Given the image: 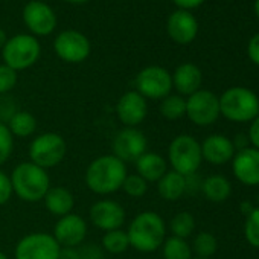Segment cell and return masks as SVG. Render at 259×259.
Returning <instances> with one entry per match:
<instances>
[{
  "instance_id": "1",
  "label": "cell",
  "mask_w": 259,
  "mask_h": 259,
  "mask_svg": "<svg viewBox=\"0 0 259 259\" xmlns=\"http://www.w3.org/2000/svg\"><path fill=\"white\" fill-rule=\"evenodd\" d=\"M126 165L113 154H104L90 162L85 169V185L98 195H110L122 188L126 177Z\"/></svg>"
},
{
  "instance_id": "2",
  "label": "cell",
  "mask_w": 259,
  "mask_h": 259,
  "mask_svg": "<svg viewBox=\"0 0 259 259\" xmlns=\"http://www.w3.org/2000/svg\"><path fill=\"white\" fill-rule=\"evenodd\" d=\"M126 235L132 248L141 253H153L159 250L165 241L166 224L156 212H141L130 223Z\"/></svg>"
},
{
  "instance_id": "3",
  "label": "cell",
  "mask_w": 259,
  "mask_h": 259,
  "mask_svg": "<svg viewBox=\"0 0 259 259\" xmlns=\"http://www.w3.org/2000/svg\"><path fill=\"white\" fill-rule=\"evenodd\" d=\"M10 177L14 194L26 203L41 201L51 188L48 171L32 162L19 163Z\"/></svg>"
},
{
  "instance_id": "4",
  "label": "cell",
  "mask_w": 259,
  "mask_h": 259,
  "mask_svg": "<svg viewBox=\"0 0 259 259\" xmlns=\"http://www.w3.org/2000/svg\"><path fill=\"white\" fill-rule=\"evenodd\" d=\"M220 101V114L233 122H248L259 116V98L245 87L226 90Z\"/></svg>"
},
{
  "instance_id": "5",
  "label": "cell",
  "mask_w": 259,
  "mask_h": 259,
  "mask_svg": "<svg viewBox=\"0 0 259 259\" xmlns=\"http://www.w3.org/2000/svg\"><path fill=\"white\" fill-rule=\"evenodd\" d=\"M168 160L172 171L182 176H192L201 165V145L189 135H180L172 139L168 148Z\"/></svg>"
},
{
  "instance_id": "6",
  "label": "cell",
  "mask_w": 259,
  "mask_h": 259,
  "mask_svg": "<svg viewBox=\"0 0 259 259\" xmlns=\"http://www.w3.org/2000/svg\"><path fill=\"white\" fill-rule=\"evenodd\" d=\"M40 54L41 48L38 40L29 34H19L13 38H8L2 49L5 64L16 72L32 67L38 61Z\"/></svg>"
},
{
  "instance_id": "7",
  "label": "cell",
  "mask_w": 259,
  "mask_h": 259,
  "mask_svg": "<svg viewBox=\"0 0 259 259\" xmlns=\"http://www.w3.org/2000/svg\"><path fill=\"white\" fill-rule=\"evenodd\" d=\"M67 153V144L61 135L48 132L34 138L29 145V162L43 169L60 165Z\"/></svg>"
},
{
  "instance_id": "8",
  "label": "cell",
  "mask_w": 259,
  "mask_h": 259,
  "mask_svg": "<svg viewBox=\"0 0 259 259\" xmlns=\"http://www.w3.org/2000/svg\"><path fill=\"white\" fill-rule=\"evenodd\" d=\"M61 247L48 232H32L23 236L14 250L16 259H61Z\"/></svg>"
},
{
  "instance_id": "9",
  "label": "cell",
  "mask_w": 259,
  "mask_h": 259,
  "mask_svg": "<svg viewBox=\"0 0 259 259\" xmlns=\"http://www.w3.org/2000/svg\"><path fill=\"white\" fill-rule=\"evenodd\" d=\"M147 147L148 141L138 126H123L116 133L111 142L113 156L125 165L135 163L144 153H147Z\"/></svg>"
},
{
  "instance_id": "10",
  "label": "cell",
  "mask_w": 259,
  "mask_h": 259,
  "mask_svg": "<svg viewBox=\"0 0 259 259\" xmlns=\"http://www.w3.org/2000/svg\"><path fill=\"white\" fill-rule=\"evenodd\" d=\"M135 85L145 99H163L171 95L172 76L165 67L148 66L138 73Z\"/></svg>"
},
{
  "instance_id": "11",
  "label": "cell",
  "mask_w": 259,
  "mask_h": 259,
  "mask_svg": "<svg viewBox=\"0 0 259 259\" xmlns=\"http://www.w3.org/2000/svg\"><path fill=\"white\" fill-rule=\"evenodd\" d=\"M54 49L58 58H61L66 63H82L89 58L92 46L89 38L75 29L63 31L57 35L54 41Z\"/></svg>"
},
{
  "instance_id": "12",
  "label": "cell",
  "mask_w": 259,
  "mask_h": 259,
  "mask_svg": "<svg viewBox=\"0 0 259 259\" xmlns=\"http://www.w3.org/2000/svg\"><path fill=\"white\" fill-rule=\"evenodd\" d=\"M186 116L198 126L213 123L220 116V101L209 90H198L186 99Z\"/></svg>"
},
{
  "instance_id": "13",
  "label": "cell",
  "mask_w": 259,
  "mask_h": 259,
  "mask_svg": "<svg viewBox=\"0 0 259 259\" xmlns=\"http://www.w3.org/2000/svg\"><path fill=\"white\" fill-rule=\"evenodd\" d=\"M23 22L26 28L38 37H46L57 28V16L54 10L40 0H31L23 8Z\"/></svg>"
},
{
  "instance_id": "14",
  "label": "cell",
  "mask_w": 259,
  "mask_h": 259,
  "mask_svg": "<svg viewBox=\"0 0 259 259\" xmlns=\"http://www.w3.org/2000/svg\"><path fill=\"white\" fill-rule=\"evenodd\" d=\"M87 236V221L78 213L61 217L54 227V238L61 248H76Z\"/></svg>"
},
{
  "instance_id": "15",
  "label": "cell",
  "mask_w": 259,
  "mask_h": 259,
  "mask_svg": "<svg viewBox=\"0 0 259 259\" xmlns=\"http://www.w3.org/2000/svg\"><path fill=\"white\" fill-rule=\"evenodd\" d=\"M125 210L120 203L110 200V198H102L93 203L89 212V218L92 224L104 232L122 229L125 223Z\"/></svg>"
},
{
  "instance_id": "16",
  "label": "cell",
  "mask_w": 259,
  "mask_h": 259,
  "mask_svg": "<svg viewBox=\"0 0 259 259\" xmlns=\"http://www.w3.org/2000/svg\"><path fill=\"white\" fill-rule=\"evenodd\" d=\"M148 114L147 99L136 90L123 93L116 104V116L123 126H138Z\"/></svg>"
},
{
  "instance_id": "17",
  "label": "cell",
  "mask_w": 259,
  "mask_h": 259,
  "mask_svg": "<svg viewBox=\"0 0 259 259\" xmlns=\"http://www.w3.org/2000/svg\"><path fill=\"white\" fill-rule=\"evenodd\" d=\"M232 169L235 177L247 186L259 185V150L245 148L233 156Z\"/></svg>"
},
{
  "instance_id": "18",
  "label": "cell",
  "mask_w": 259,
  "mask_h": 259,
  "mask_svg": "<svg viewBox=\"0 0 259 259\" xmlns=\"http://www.w3.org/2000/svg\"><path fill=\"white\" fill-rule=\"evenodd\" d=\"M168 35L179 45H188L194 41L198 32V23L195 17L185 10H177L168 19Z\"/></svg>"
},
{
  "instance_id": "19",
  "label": "cell",
  "mask_w": 259,
  "mask_h": 259,
  "mask_svg": "<svg viewBox=\"0 0 259 259\" xmlns=\"http://www.w3.org/2000/svg\"><path fill=\"white\" fill-rule=\"evenodd\" d=\"M235 148L230 139L223 135H212L201 145V156L212 165H224L233 159Z\"/></svg>"
},
{
  "instance_id": "20",
  "label": "cell",
  "mask_w": 259,
  "mask_h": 259,
  "mask_svg": "<svg viewBox=\"0 0 259 259\" xmlns=\"http://www.w3.org/2000/svg\"><path fill=\"white\" fill-rule=\"evenodd\" d=\"M172 76V87H176V90L182 95L191 96L192 93L200 90L201 81H203V75L201 70L192 64V63H185L180 64Z\"/></svg>"
},
{
  "instance_id": "21",
  "label": "cell",
  "mask_w": 259,
  "mask_h": 259,
  "mask_svg": "<svg viewBox=\"0 0 259 259\" xmlns=\"http://www.w3.org/2000/svg\"><path fill=\"white\" fill-rule=\"evenodd\" d=\"M43 201H45V207L48 209V212L60 218L72 213L75 207V197L64 186H51Z\"/></svg>"
},
{
  "instance_id": "22",
  "label": "cell",
  "mask_w": 259,
  "mask_h": 259,
  "mask_svg": "<svg viewBox=\"0 0 259 259\" xmlns=\"http://www.w3.org/2000/svg\"><path fill=\"white\" fill-rule=\"evenodd\" d=\"M135 165H136V174H139L148 183H157L168 171L166 160L160 154L151 151L144 153L135 162Z\"/></svg>"
},
{
  "instance_id": "23",
  "label": "cell",
  "mask_w": 259,
  "mask_h": 259,
  "mask_svg": "<svg viewBox=\"0 0 259 259\" xmlns=\"http://www.w3.org/2000/svg\"><path fill=\"white\" fill-rule=\"evenodd\" d=\"M157 192L166 201H177L186 194V179L176 171H166L157 182Z\"/></svg>"
},
{
  "instance_id": "24",
  "label": "cell",
  "mask_w": 259,
  "mask_h": 259,
  "mask_svg": "<svg viewBox=\"0 0 259 259\" xmlns=\"http://www.w3.org/2000/svg\"><path fill=\"white\" fill-rule=\"evenodd\" d=\"M10 132L13 135V138H19V139H26L31 138L35 132H37V119L31 111L26 110H19L11 120L7 123Z\"/></svg>"
},
{
  "instance_id": "25",
  "label": "cell",
  "mask_w": 259,
  "mask_h": 259,
  "mask_svg": "<svg viewBox=\"0 0 259 259\" xmlns=\"http://www.w3.org/2000/svg\"><path fill=\"white\" fill-rule=\"evenodd\" d=\"M201 191L209 201L221 203L230 197L232 186L230 182L223 176H210L201 182Z\"/></svg>"
},
{
  "instance_id": "26",
  "label": "cell",
  "mask_w": 259,
  "mask_h": 259,
  "mask_svg": "<svg viewBox=\"0 0 259 259\" xmlns=\"http://www.w3.org/2000/svg\"><path fill=\"white\" fill-rule=\"evenodd\" d=\"M101 244H102V248L110 254H120L130 248V239H128L126 230H122V229L105 232Z\"/></svg>"
},
{
  "instance_id": "27",
  "label": "cell",
  "mask_w": 259,
  "mask_h": 259,
  "mask_svg": "<svg viewBox=\"0 0 259 259\" xmlns=\"http://www.w3.org/2000/svg\"><path fill=\"white\" fill-rule=\"evenodd\" d=\"M163 259H192V250L186 239L169 236L162 244Z\"/></svg>"
},
{
  "instance_id": "28",
  "label": "cell",
  "mask_w": 259,
  "mask_h": 259,
  "mask_svg": "<svg viewBox=\"0 0 259 259\" xmlns=\"http://www.w3.org/2000/svg\"><path fill=\"white\" fill-rule=\"evenodd\" d=\"M160 114L168 120H177L186 114V99L180 95H168L160 102Z\"/></svg>"
},
{
  "instance_id": "29",
  "label": "cell",
  "mask_w": 259,
  "mask_h": 259,
  "mask_svg": "<svg viewBox=\"0 0 259 259\" xmlns=\"http://www.w3.org/2000/svg\"><path fill=\"white\" fill-rule=\"evenodd\" d=\"M169 229L172 232V236L186 239L188 236H191V233L195 229V218L189 212H179L177 215L172 217L169 223Z\"/></svg>"
},
{
  "instance_id": "30",
  "label": "cell",
  "mask_w": 259,
  "mask_h": 259,
  "mask_svg": "<svg viewBox=\"0 0 259 259\" xmlns=\"http://www.w3.org/2000/svg\"><path fill=\"white\" fill-rule=\"evenodd\" d=\"M192 245H194V251L197 253V256L204 257V259H209L218 248L217 238L209 232H200L195 236Z\"/></svg>"
},
{
  "instance_id": "31",
  "label": "cell",
  "mask_w": 259,
  "mask_h": 259,
  "mask_svg": "<svg viewBox=\"0 0 259 259\" xmlns=\"http://www.w3.org/2000/svg\"><path fill=\"white\" fill-rule=\"evenodd\" d=\"M120 189H123V192L132 198H142L148 192V182L139 174H126Z\"/></svg>"
},
{
  "instance_id": "32",
  "label": "cell",
  "mask_w": 259,
  "mask_h": 259,
  "mask_svg": "<svg viewBox=\"0 0 259 259\" xmlns=\"http://www.w3.org/2000/svg\"><path fill=\"white\" fill-rule=\"evenodd\" d=\"M14 151V138L7 123L0 122V166L5 165Z\"/></svg>"
},
{
  "instance_id": "33",
  "label": "cell",
  "mask_w": 259,
  "mask_h": 259,
  "mask_svg": "<svg viewBox=\"0 0 259 259\" xmlns=\"http://www.w3.org/2000/svg\"><path fill=\"white\" fill-rule=\"evenodd\" d=\"M244 233H245V239L248 241V244L259 248V209H253L247 215Z\"/></svg>"
},
{
  "instance_id": "34",
  "label": "cell",
  "mask_w": 259,
  "mask_h": 259,
  "mask_svg": "<svg viewBox=\"0 0 259 259\" xmlns=\"http://www.w3.org/2000/svg\"><path fill=\"white\" fill-rule=\"evenodd\" d=\"M17 84V72L7 66L0 64V95H8Z\"/></svg>"
},
{
  "instance_id": "35",
  "label": "cell",
  "mask_w": 259,
  "mask_h": 259,
  "mask_svg": "<svg viewBox=\"0 0 259 259\" xmlns=\"http://www.w3.org/2000/svg\"><path fill=\"white\" fill-rule=\"evenodd\" d=\"M17 111H19V107L14 98L8 95H0V122L8 123Z\"/></svg>"
},
{
  "instance_id": "36",
  "label": "cell",
  "mask_w": 259,
  "mask_h": 259,
  "mask_svg": "<svg viewBox=\"0 0 259 259\" xmlns=\"http://www.w3.org/2000/svg\"><path fill=\"white\" fill-rule=\"evenodd\" d=\"M13 185H11V177L0 169V206L7 204L11 197H13Z\"/></svg>"
},
{
  "instance_id": "37",
  "label": "cell",
  "mask_w": 259,
  "mask_h": 259,
  "mask_svg": "<svg viewBox=\"0 0 259 259\" xmlns=\"http://www.w3.org/2000/svg\"><path fill=\"white\" fill-rule=\"evenodd\" d=\"M247 52H248V57L250 60L259 66V32L256 35L251 37V40L248 41V48H247Z\"/></svg>"
},
{
  "instance_id": "38",
  "label": "cell",
  "mask_w": 259,
  "mask_h": 259,
  "mask_svg": "<svg viewBox=\"0 0 259 259\" xmlns=\"http://www.w3.org/2000/svg\"><path fill=\"white\" fill-rule=\"evenodd\" d=\"M248 141L256 150H259V116H256L251 120V125L248 130Z\"/></svg>"
},
{
  "instance_id": "39",
  "label": "cell",
  "mask_w": 259,
  "mask_h": 259,
  "mask_svg": "<svg viewBox=\"0 0 259 259\" xmlns=\"http://www.w3.org/2000/svg\"><path fill=\"white\" fill-rule=\"evenodd\" d=\"M232 144H233V148H235V150L242 151V150L248 148L250 141H248V136H245V135L239 133V135H236V136H235V139L232 141Z\"/></svg>"
},
{
  "instance_id": "40",
  "label": "cell",
  "mask_w": 259,
  "mask_h": 259,
  "mask_svg": "<svg viewBox=\"0 0 259 259\" xmlns=\"http://www.w3.org/2000/svg\"><path fill=\"white\" fill-rule=\"evenodd\" d=\"M172 2H174L179 8L188 11V10H192V8L200 7V5L204 2V0H172Z\"/></svg>"
},
{
  "instance_id": "41",
  "label": "cell",
  "mask_w": 259,
  "mask_h": 259,
  "mask_svg": "<svg viewBox=\"0 0 259 259\" xmlns=\"http://www.w3.org/2000/svg\"><path fill=\"white\" fill-rule=\"evenodd\" d=\"M8 41V38H7V32L0 28V49H4V46H5V43Z\"/></svg>"
},
{
  "instance_id": "42",
  "label": "cell",
  "mask_w": 259,
  "mask_h": 259,
  "mask_svg": "<svg viewBox=\"0 0 259 259\" xmlns=\"http://www.w3.org/2000/svg\"><path fill=\"white\" fill-rule=\"evenodd\" d=\"M241 207H242V212H245L247 215L253 210V206H251L250 203H242V204H241Z\"/></svg>"
},
{
  "instance_id": "43",
  "label": "cell",
  "mask_w": 259,
  "mask_h": 259,
  "mask_svg": "<svg viewBox=\"0 0 259 259\" xmlns=\"http://www.w3.org/2000/svg\"><path fill=\"white\" fill-rule=\"evenodd\" d=\"M66 2H69V4H85L87 0H66Z\"/></svg>"
},
{
  "instance_id": "44",
  "label": "cell",
  "mask_w": 259,
  "mask_h": 259,
  "mask_svg": "<svg viewBox=\"0 0 259 259\" xmlns=\"http://www.w3.org/2000/svg\"><path fill=\"white\" fill-rule=\"evenodd\" d=\"M254 13L259 17V0H256V2H254Z\"/></svg>"
},
{
  "instance_id": "45",
  "label": "cell",
  "mask_w": 259,
  "mask_h": 259,
  "mask_svg": "<svg viewBox=\"0 0 259 259\" xmlns=\"http://www.w3.org/2000/svg\"><path fill=\"white\" fill-rule=\"evenodd\" d=\"M0 259H10V257H8V256H7V254L2 251V250H0Z\"/></svg>"
},
{
  "instance_id": "46",
  "label": "cell",
  "mask_w": 259,
  "mask_h": 259,
  "mask_svg": "<svg viewBox=\"0 0 259 259\" xmlns=\"http://www.w3.org/2000/svg\"><path fill=\"white\" fill-rule=\"evenodd\" d=\"M90 259H107V257H104V256H99V254H96V256H93V257H90Z\"/></svg>"
},
{
  "instance_id": "47",
  "label": "cell",
  "mask_w": 259,
  "mask_h": 259,
  "mask_svg": "<svg viewBox=\"0 0 259 259\" xmlns=\"http://www.w3.org/2000/svg\"><path fill=\"white\" fill-rule=\"evenodd\" d=\"M257 203H259V192H257Z\"/></svg>"
},
{
  "instance_id": "48",
  "label": "cell",
  "mask_w": 259,
  "mask_h": 259,
  "mask_svg": "<svg viewBox=\"0 0 259 259\" xmlns=\"http://www.w3.org/2000/svg\"><path fill=\"white\" fill-rule=\"evenodd\" d=\"M195 259H204V257H195Z\"/></svg>"
}]
</instances>
